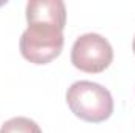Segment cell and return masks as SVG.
Wrapping results in <instances>:
<instances>
[{"instance_id": "8992f818", "label": "cell", "mask_w": 135, "mask_h": 133, "mask_svg": "<svg viewBox=\"0 0 135 133\" xmlns=\"http://www.w3.org/2000/svg\"><path fill=\"white\" fill-rule=\"evenodd\" d=\"M132 49H134V53H135V38H134V42H132Z\"/></svg>"}, {"instance_id": "3957f363", "label": "cell", "mask_w": 135, "mask_h": 133, "mask_svg": "<svg viewBox=\"0 0 135 133\" xmlns=\"http://www.w3.org/2000/svg\"><path fill=\"white\" fill-rule=\"evenodd\" d=\"M113 61V49L110 42L98 33L79 36L71 50V63L82 72L99 74Z\"/></svg>"}, {"instance_id": "5b68a950", "label": "cell", "mask_w": 135, "mask_h": 133, "mask_svg": "<svg viewBox=\"0 0 135 133\" xmlns=\"http://www.w3.org/2000/svg\"><path fill=\"white\" fill-rule=\"evenodd\" d=\"M0 133H42L39 125L32 121L30 117H24V116H17V117H11L8 119L2 127Z\"/></svg>"}, {"instance_id": "6da1fadb", "label": "cell", "mask_w": 135, "mask_h": 133, "mask_svg": "<svg viewBox=\"0 0 135 133\" xmlns=\"http://www.w3.org/2000/svg\"><path fill=\"white\" fill-rule=\"evenodd\" d=\"M66 102L77 117L93 124L107 121L113 113V97L110 91L88 80L72 83L66 93Z\"/></svg>"}, {"instance_id": "7a4b0ae2", "label": "cell", "mask_w": 135, "mask_h": 133, "mask_svg": "<svg viewBox=\"0 0 135 133\" xmlns=\"http://www.w3.org/2000/svg\"><path fill=\"white\" fill-rule=\"evenodd\" d=\"M63 28L49 22H32L22 33L19 49L22 57L33 64H47L63 50Z\"/></svg>"}, {"instance_id": "277c9868", "label": "cell", "mask_w": 135, "mask_h": 133, "mask_svg": "<svg viewBox=\"0 0 135 133\" xmlns=\"http://www.w3.org/2000/svg\"><path fill=\"white\" fill-rule=\"evenodd\" d=\"M27 22H49L61 28L66 25V8L61 0H32L25 8Z\"/></svg>"}]
</instances>
